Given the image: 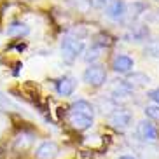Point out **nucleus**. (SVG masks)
<instances>
[{
	"label": "nucleus",
	"mask_w": 159,
	"mask_h": 159,
	"mask_svg": "<svg viewBox=\"0 0 159 159\" xmlns=\"http://www.w3.org/2000/svg\"><path fill=\"white\" fill-rule=\"evenodd\" d=\"M149 98L159 105V88H156V89H152V91H149Z\"/></svg>",
	"instance_id": "aec40b11"
},
{
	"label": "nucleus",
	"mask_w": 159,
	"mask_h": 159,
	"mask_svg": "<svg viewBox=\"0 0 159 159\" xmlns=\"http://www.w3.org/2000/svg\"><path fill=\"white\" fill-rule=\"evenodd\" d=\"M147 35H149V28L147 26H143V25H135L126 33V39L131 40V42H142L143 39H147Z\"/></svg>",
	"instance_id": "9d476101"
},
{
	"label": "nucleus",
	"mask_w": 159,
	"mask_h": 159,
	"mask_svg": "<svg viewBox=\"0 0 159 159\" xmlns=\"http://www.w3.org/2000/svg\"><path fill=\"white\" fill-rule=\"evenodd\" d=\"M136 133H138V136H140L143 142H147V143H152V142H156V140H157V136H159L156 126L152 124V122H149V121L138 122Z\"/></svg>",
	"instance_id": "423d86ee"
},
{
	"label": "nucleus",
	"mask_w": 159,
	"mask_h": 159,
	"mask_svg": "<svg viewBox=\"0 0 159 159\" xmlns=\"http://www.w3.org/2000/svg\"><path fill=\"white\" fill-rule=\"evenodd\" d=\"M68 122L77 131H86L93 126V117L86 116V114H80V112H72L70 110V114H68Z\"/></svg>",
	"instance_id": "39448f33"
},
{
	"label": "nucleus",
	"mask_w": 159,
	"mask_h": 159,
	"mask_svg": "<svg viewBox=\"0 0 159 159\" xmlns=\"http://www.w3.org/2000/svg\"><path fill=\"white\" fill-rule=\"evenodd\" d=\"M145 116L149 117V119H152V121H159V105H147V107L143 108Z\"/></svg>",
	"instance_id": "dca6fc26"
},
{
	"label": "nucleus",
	"mask_w": 159,
	"mask_h": 159,
	"mask_svg": "<svg viewBox=\"0 0 159 159\" xmlns=\"http://www.w3.org/2000/svg\"><path fill=\"white\" fill-rule=\"evenodd\" d=\"M157 2H159V0H157Z\"/></svg>",
	"instance_id": "4be33fe9"
},
{
	"label": "nucleus",
	"mask_w": 159,
	"mask_h": 159,
	"mask_svg": "<svg viewBox=\"0 0 159 159\" xmlns=\"http://www.w3.org/2000/svg\"><path fill=\"white\" fill-rule=\"evenodd\" d=\"M12 108H16V105L4 93H0V112H7V110H12Z\"/></svg>",
	"instance_id": "f3484780"
},
{
	"label": "nucleus",
	"mask_w": 159,
	"mask_h": 159,
	"mask_svg": "<svg viewBox=\"0 0 159 159\" xmlns=\"http://www.w3.org/2000/svg\"><path fill=\"white\" fill-rule=\"evenodd\" d=\"M77 88V79L72 77V75H66V77H61L56 82V93L60 96H70L72 93Z\"/></svg>",
	"instance_id": "6e6552de"
},
{
	"label": "nucleus",
	"mask_w": 159,
	"mask_h": 159,
	"mask_svg": "<svg viewBox=\"0 0 159 159\" xmlns=\"http://www.w3.org/2000/svg\"><path fill=\"white\" fill-rule=\"evenodd\" d=\"M128 9H126V4L122 2V0H112L107 7V16L114 21H119L126 16Z\"/></svg>",
	"instance_id": "1a4fd4ad"
},
{
	"label": "nucleus",
	"mask_w": 159,
	"mask_h": 159,
	"mask_svg": "<svg viewBox=\"0 0 159 159\" xmlns=\"http://www.w3.org/2000/svg\"><path fill=\"white\" fill-rule=\"evenodd\" d=\"M107 119H108V124L114 126L116 129H126V128L131 126V122H133V114L129 110H126V108H117Z\"/></svg>",
	"instance_id": "7ed1b4c3"
},
{
	"label": "nucleus",
	"mask_w": 159,
	"mask_h": 159,
	"mask_svg": "<svg viewBox=\"0 0 159 159\" xmlns=\"http://www.w3.org/2000/svg\"><path fill=\"white\" fill-rule=\"evenodd\" d=\"M60 152V147H58L56 142H42V143L37 147L35 150V159H54Z\"/></svg>",
	"instance_id": "20e7f679"
},
{
	"label": "nucleus",
	"mask_w": 159,
	"mask_h": 159,
	"mask_svg": "<svg viewBox=\"0 0 159 159\" xmlns=\"http://www.w3.org/2000/svg\"><path fill=\"white\" fill-rule=\"evenodd\" d=\"M145 52L150 54V56H157L159 54V40H150L145 47Z\"/></svg>",
	"instance_id": "a211bd4d"
},
{
	"label": "nucleus",
	"mask_w": 159,
	"mask_h": 159,
	"mask_svg": "<svg viewBox=\"0 0 159 159\" xmlns=\"http://www.w3.org/2000/svg\"><path fill=\"white\" fill-rule=\"evenodd\" d=\"M133 66H135L133 58L126 56V54H117L112 60V68L117 74H129V72L133 70Z\"/></svg>",
	"instance_id": "0eeeda50"
},
{
	"label": "nucleus",
	"mask_w": 159,
	"mask_h": 159,
	"mask_svg": "<svg viewBox=\"0 0 159 159\" xmlns=\"http://www.w3.org/2000/svg\"><path fill=\"white\" fill-rule=\"evenodd\" d=\"M117 159H136V157H133V156H121V157H117Z\"/></svg>",
	"instance_id": "412c9836"
},
{
	"label": "nucleus",
	"mask_w": 159,
	"mask_h": 159,
	"mask_svg": "<svg viewBox=\"0 0 159 159\" xmlns=\"http://www.w3.org/2000/svg\"><path fill=\"white\" fill-rule=\"evenodd\" d=\"M149 82H150L149 77H147L145 74H138V72H135L133 75H128V79H126V84L129 86L131 89H135V88H145Z\"/></svg>",
	"instance_id": "9b49d317"
},
{
	"label": "nucleus",
	"mask_w": 159,
	"mask_h": 159,
	"mask_svg": "<svg viewBox=\"0 0 159 159\" xmlns=\"http://www.w3.org/2000/svg\"><path fill=\"white\" fill-rule=\"evenodd\" d=\"M84 51V42L79 40V39H74V37H66L63 39L61 42V56L66 63H74L77 60L79 54H82Z\"/></svg>",
	"instance_id": "f257e3e1"
},
{
	"label": "nucleus",
	"mask_w": 159,
	"mask_h": 159,
	"mask_svg": "<svg viewBox=\"0 0 159 159\" xmlns=\"http://www.w3.org/2000/svg\"><path fill=\"white\" fill-rule=\"evenodd\" d=\"M28 32L30 28L25 23H21V21H12L7 26V35H11V37H21V35H26Z\"/></svg>",
	"instance_id": "f8f14e48"
},
{
	"label": "nucleus",
	"mask_w": 159,
	"mask_h": 159,
	"mask_svg": "<svg viewBox=\"0 0 159 159\" xmlns=\"http://www.w3.org/2000/svg\"><path fill=\"white\" fill-rule=\"evenodd\" d=\"M100 52H102V47H100V46L89 47L88 51H86V54H84V60H86V61H91V63H93L94 60H98V58H100Z\"/></svg>",
	"instance_id": "2eb2a0df"
},
{
	"label": "nucleus",
	"mask_w": 159,
	"mask_h": 159,
	"mask_svg": "<svg viewBox=\"0 0 159 159\" xmlns=\"http://www.w3.org/2000/svg\"><path fill=\"white\" fill-rule=\"evenodd\" d=\"M82 79H84L86 84L93 86V88H100V86H103L105 80H107V72H105V68H103L102 65L91 63V65L84 70Z\"/></svg>",
	"instance_id": "f03ea898"
},
{
	"label": "nucleus",
	"mask_w": 159,
	"mask_h": 159,
	"mask_svg": "<svg viewBox=\"0 0 159 159\" xmlns=\"http://www.w3.org/2000/svg\"><path fill=\"white\" fill-rule=\"evenodd\" d=\"M32 142H33L32 135H19L14 142V149L16 150H25L32 145Z\"/></svg>",
	"instance_id": "4468645a"
},
{
	"label": "nucleus",
	"mask_w": 159,
	"mask_h": 159,
	"mask_svg": "<svg viewBox=\"0 0 159 159\" xmlns=\"http://www.w3.org/2000/svg\"><path fill=\"white\" fill-rule=\"evenodd\" d=\"M110 2L112 0H89V5H93L96 9H105V7H108Z\"/></svg>",
	"instance_id": "6ab92c4d"
},
{
	"label": "nucleus",
	"mask_w": 159,
	"mask_h": 159,
	"mask_svg": "<svg viewBox=\"0 0 159 159\" xmlns=\"http://www.w3.org/2000/svg\"><path fill=\"white\" fill-rule=\"evenodd\" d=\"M72 112H80V114H86V116H91L93 117L94 110H93V105L89 102H86V100H77L75 103H72L70 107Z\"/></svg>",
	"instance_id": "ddd939ff"
}]
</instances>
